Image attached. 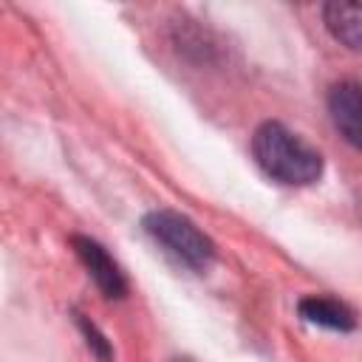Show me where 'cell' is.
I'll list each match as a JSON object with an SVG mask.
<instances>
[{"mask_svg": "<svg viewBox=\"0 0 362 362\" xmlns=\"http://www.w3.org/2000/svg\"><path fill=\"white\" fill-rule=\"evenodd\" d=\"M252 153L260 170L280 184L305 187L322 175V156L280 122H263L255 130Z\"/></svg>", "mask_w": 362, "mask_h": 362, "instance_id": "1", "label": "cell"}, {"mask_svg": "<svg viewBox=\"0 0 362 362\" xmlns=\"http://www.w3.org/2000/svg\"><path fill=\"white\" fill-rule=\"evenodd\" d=\"M144 229L150 232L153 240H158L175 260H181L189 269L201 272L215 257L212 240L187 215H178L173 209H156L144 218Z\"/></svg>", "mask_w": 362, "mask_h": 362, "instance_id": "2", "label": "cell"}, {"mask_svg": "<svg viewBox=\"0 0 362 362\" xmlns=\"http://www.w3.org/2000/svg\"><path fill=\"white\" fill-rule=\"evenodd\" d=\"M71 246H74L76 257L82 260V266L88 269V274L93 277V283L99 286V291L107 300H119V297L127 294V280H124L119 263L105 252L102 243H96L93 238H85V235H74Z\"/></svg>", "mask_w": 362, "mask_h": 362, "instance_id": "3", "label": "cell"}, {"mask_svg": "<svg viewBox=\"0 0 362 362\" xmlns=\"http://www.w3.org/2000/svg\"><path fill=\"white\" fill-rule=\"evenodd\" d=\"M328 110L337 124V130L348 139L351 147H359L362 141V96L356 82H339L328 93Z\"/></svg>", "mask_w": 362, "mask_h": 362, "instance_id": "4", "label": "cell"}, {"mask_svg": "<svg viewBox=\"0 0 362 362\" xmlns=\"http://www.w3.org/2000/svg\"><path fill=\"white\" fill-rule=\"evenodd\" d=\"M300 317L314 322V325L334 328V331H351L356 325L354 311L345 303L331 300V297H305V300H300Z\"/></svg>", "mask_w": 362, "mask_h": 362, "instance_id": "5", "label": "cell"}, {"mask_svg": "<svg viewBox=\"0 0 362 362\" xmlns=\"http://www.w3.org/2000/svg\"><path fill=\"white\" fill-rule=\"evenodd\" d=\"M325 25L351 51H356L362 45V8L359 6H354V3H328L325 6Z\"/></svg>", "mask_w": 362, "mask_h": 362, "instance_id": "6", "label": "cell"}, {"mask_svg": "<svg viewBox=\"0 0 362 362\" xmlns=\"http://www.w3.org/2000/svg\"><path fill=\"white\" fill-rule=\"evenodd\" d=\"M76 322H79V328H82V334H85V342H88V348L102 359V362H110V356H113V351H110V342L105 339V334H99V328L93 325V322H88L82 314H76Z\"/></svg>", "mask_w": 362, "mask_h": 362, "instance_id": "7", "label": "cell"}, {"mask_svg": "<svg viewBox=\"0 0 362 362\" xmlns=\"http://www.w3.org/2000/svg\"><path fill=\"white\" fill-rule=\"evenodd\" d=\"M173 362H192V359H173Z\"/></svg>", "mask_w": 362, "mask_h": 362, "instance_id": "8", "label": "cell"}]
</instances>
